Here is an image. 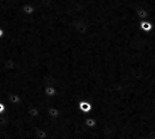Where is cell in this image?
<instances>
[{
	"instance_id": "obj_1",
	"label": "cell",
	"mask_w": 155,
	"mask_h": 139,
	"mask_svg": "<svg viewBox=\"0 0 155 139\" xmlns=\"http://www.w3.org/2000/svg\"><path fill=\"white\" fill-rule=\"evenodd\" d=\"M78 108L84 114H87L92 110V104L87 100H81L78 103Z\"/></svg>"
},
{
	"instance_id": "obj_2",
	"label": "cell",
	"mask_w": 155,
	"mask_h": 139,
	"mask_svg": "<svg viewBox=\"0 0 155 139\" xmlns=\"http://www.w3.org/2000/svg\"><path fill=\"white\" fill-rule=\"evenodd\" d=\"M140 29H141L144 33H150L153 29V25L150 21L143 20L140 21Z\"/></svg>"
},
{
	"instance_id": "obj_3",
	"label": "cell",
	"mask_w": 155,
	"mask_h": 139,
	"mask_svg": "<svg viewBox=\"0 0 155 139\" xmlns=\"http://www.w3.org/2000/svg\"><path fill=\"white\" fill-rule=\"evenodd\" d=\"M21 11H22V13L24 14V15L30 16V15H32V14L35 11V8L31 4H24L21 7Z\"/></svg>"
},
{
	"instance_id": "obj_4",
	"label": "cell",
	"mask_w": 155,
	"mask_h": 139,
	"mask_svg": "<svg viewBox=\"0 0 155 139\" xmlns=\"http://www.w3.org/2000/svg\"><path fill=\"white\" fill-rule=\"evenodd\" d=\"M137 14V17L140 20V21H143V20H147L149 18V12L145 9V8H138L136 12Z\"/></svg>"
},
{
	"instance_id": "obj_5",
	"label": "cell",
	"mask_w": 155,
	"mask_h": 139,
	"mask_svg": "<svg viewBox=\"0 0 155 139\" xmlns=\"http://www.w3.org/2000/svg\"><path fill=\"white\" fill-rule=\"evenodd\" d=\"M84 124H86V126L90 128V129H93L96 127L97 125V121L95 118L93 117H90V116H86V119H84Z\"/></svg>"
},
{
	"instance_id": "obj_6",
	"label": "cell",
	"mask_w": 155,
	"mask_h": 139,
	"mask_svg": "<svg viewBox=\"0 0 155 139\" xmlns=\"http://www.w3.org/2000/svg\"><path fill=\"white\" fill-rule=\"evenodd\" d=\"M44 92L48 97H51L57 94V89H56V87L53 86H47L44 89Z\"/></svg>"
},
{
	"instance_id": "obj_7",
	"label": "cell",
	"mask_w": 155,
	"mask_h": 139,
	"mask_svg": "<svg viewBox=\"0 0 155 139\" xmlns=\"http://www.w3.org/2000/svg\"><path fill=\"white\" fill-rule=\"evenodd\" d=\"M6 110H7V107H6V105H5L3 102H0V114L4 113Z\"/></svg>"
},
{
	"instance_id": "obj_8",
	"label": "cell",
	"mask_w": 155,
	"mask_h": 139,
	"mask_svg": "<svg viewBox=\"0 0 155 139\" xmlns=\"http://www.w3.org/2000/svg\"><path fill=\"white\" fill-rule=\"evenodd\" d=\"M4 35H5V31H4L3 28L0 27V38H2Z\"/></svg>"
}]
</instances>
